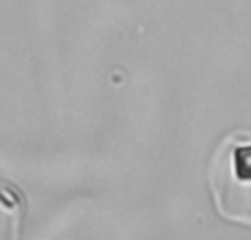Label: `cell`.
Listing matches in <instances>:
<instances>
[{
	"label": "cell",
	"mask_w": 251,
	"mask_h": 240,
	"mask_svg": "<svg viewBox=\"0 0 251 240\" xmlns=\"http://www.w3.org/2000/svg\"><path fill=\"white\" fill-rule=\"evenodd\" d=\"M207 185L221 218L251 227V130L223 137L209 159Z\"/></svg>",
	"instance_id": "6da1fadb"
}]
</instances>
